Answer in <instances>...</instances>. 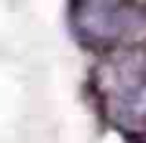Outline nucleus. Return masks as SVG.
Here are the masks:
<instances>
[{"label":"nucleus","instance_id":"obj_1","mask_svg":"<svg viewBox=\"0 0 146 143\" xmlns=\"http://www.w3.org/2000/svg\"><path fill=\"white\" fill-rule=\"evenodd\" d=\"M74 28L92 46L123 49L146 31V10L133 0H80Z\"/></svg>","mask_w":146,"mask_h":143},{"label":"nucleus","instance_id":"obj_2","mask_svg":"<svg viewBox=\"0 0 146 143\" xmlns=\"http://www.w3.org/2000/svg\"><path fill=\"white\" fill-rule=\"evenodd\" d=\"M146 84V51L123 46L98 67V90L105 102L126 97Z\"/></svg>","mask_w":146,"mask_h":143},{"label":"nucleus","instance_id":"obj_3","mask_svg":"<svg viewBox=\"0 0 146 143\" xmlns=\"http://www.w3.org/2000/svg\"><path fill=\"white\" fill-rule=\"evenodd\" d=\"M144 143H146V133H144Z\"/></svg>","mask_w":146,"mask_h":143}]
</instances>
